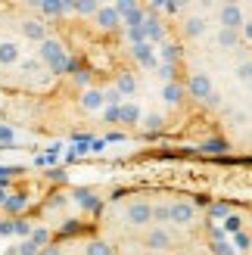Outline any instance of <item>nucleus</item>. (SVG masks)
I'll list each match as a JSON object with an SVG mask.
<instances>
[{
    "instance_id": "f257e3e1",
    "label": "nucleus",
    "mask_w": 252,
    "mask_h": 255,
    "mask_svg": "<svg viewBox=\"0 0 252 255\" xmlns=\"http://www.w3.org/2000/svg\"><path fill=\"white\" fill-rule=\"evenodd\" d=\"M41 59L50 66V72H56V75H66L72 72V59L66 53V47H62L56 37H47V41L41 44Z\"/></svg>"
},
{
    "instance_id": "f03ea898",
    "label": "nucleus",
    "mask_w": 252,
    "mask_h": 255,
    "mask_svg": "<svg viewBox=\"0 0 252 255\" xmlns=\"http://www.w3.org/2000/svg\"><path fill=\"white\" fill-rule=\"evenodd\" d=\"M125 221H128L131 227H146L149 221H153V202L131 199L128 206H125Z\"/></svg>"
},
{
    "instance_id": "7ed1b4c3",
    "label": "nucleus",
    "mask_w": 252,
    "mask_h": 255,
    "mask_svg": "<svg viewBox=\"0 0 252 255\" xmlns=\"http://www.w3.org/2000/svg\"><path fill=\"white\" fill-rule=\"evenodd\" d=\"M184 91L190 94V100H199V103H206V100L215 94V84H212V78L206 72H193L190 75V81L184 84Z\"/></svg>"
},
{
    "instance_id": "20e7f679",
    "label": "nucleus",
    "mask_w": 252,
    "mask_h": 255,
    "mask_svg": "<svg viewBox=\"0 0 252 255\" xmlns=\"http://www.w3.org/2000/svg\"><path fill=\"white\" fill-rule=\"evenodd\" d=\"M116 12L125 28H137V25L146 22V9L140 3H131V0H122V3H116Z\"/></svg>"
},
{
    "instance_id": "39448f33",
    "label": "nucleus",
    "mask_w": 252,
    "mask_h": 255,
    "mask_svg": "<svg viewBox=\"0 0 252 255\" xmlns=\"http://www.w3.org/2000/svg\"><path fill=\"white\" fill-rule=\"evenodd\" d=\"M218 22H221V28L240 31L243 25H246V16H243V6H240V3H221V9H218Z\"/></svg>"
},
{
    "instance_id": "423d86ee",
    "label": "nucleus",
    "mask_w": 252,
    "mask_h": 255,
    "mask_svg": "<svg viewBox=\"0 0 252 255\" xmlns=\"http://www.w3.org/2000/svg\"><path fill=\"white\" fill-rule=\"evenodd\" d=\"M143 246H146V249H153V252H168V249L174 246V237L165 231V227H153V231H146Z\"/></svg>"
},
{
    "instance_id": "0eeeda50",
    "label": "nucleus",
    "mask_w": 252,
    "mask_h": 255,
    "mask_svg": "<svg viewBox=\"0 0 252 255\" xmlns=\"http://www.w3.org/2000/svg\"><path fill=\"white\" fill-rule=\"evenodd\" d=\"M193 218H196V206H193V202H184V199L171 202V224L187 227V224H193Z\"/></svg>"
},
{
    "instance_id": "6e6552de",
    "label": "nucleus",
    "mask_w": 252,
    "mask_h": 255,
    "mask_svg": "<svg viewBox=\"0 0 252 255\" xmlns=\"http://www.w3.org/2000/svg\"><path fill=\"white\" fill-rule=\"evenodd\" d=\"M94 22H97L100 31H119V28H122V19H119L116 6H100L97 16H94Z\"/></svg>"
},
{
    "instance_id": "1a4fd4ad",
    "label": "nucleus",
    "mask_w": 252,
    "mask_h": 255,
    "mask_svg": "<svg viewBox=\"0 0 252 255\" xmlns=\"http://www.w3.org/2000/svg\"><path fill=\"white\" fill-rule=\"evenodd\" d=\"M103 106H106V94H103V91L87 87V91L81 94V109H84V112H97V109H103Z\"/></svg>"
},
{
    "instance_id": "9d476101",
    "label": "nucleus",
    "mask_w": 252,
    "mask_h": 255,
    "mask_svg": "<svg viewBox=\"0 0 252 255\" xmlns=\"http://www.w3.org/2000/svg\"><path fill=\"white\" fill-rule=\"evenodd\" d=\"M22 34L28 37V41H47V25L41 22V19H25L22 22Z\"/></svg>"
},
{
    "instance_id": "9b49d317",
    "label": "nucleus",
    "mask_w": 252,
    "mask_h": 255,
    "mask_svg": "<svg viewBox=\"0 0 252 255\" xmlns=\"http://www.w3.org/2000/svg\"><path fill=\"white\" fill-rule=\"evenodd\" d=\"M37 9L50 19H59V16H66V12H72V3H66V0H47V3H37Z\"/></svg>"
},
{
    "instance_id": "f8f14e48",
    "label": "nucleus",
    "mask_w": 252,
    "mask_h": 255,
    "mask_svg": "<svg viewBox=\"0 0 252 255\" xmlns=\"http://www.w3.org/2000/svg\"><path fill=\"white\" fill-rule=\"evenodd\" d=\"M131 56L140 62L143 69H156V56H153V47H149V44H134L131 47Z\"/></svg>"
},
{
    "instance_id": "ddd939ff",
    "label": "nucleus",
    "mask_w": 252,
    "mask_h": 255,
    "mask_svg": "<svg viewBox=\"0 0 252 255\" xmlns=\"http://www.w3.org/2000/svg\"><path fill=\"white\" fill-rule=\"evenodd\" d=\"M199 149H203L206 156H224V152H228V140L224 137H206L203 143H199Z\"/></svg>"
},
{
    "instance_id": "4468645a",
    "label": "nucleus",
    "mask_w": 252,
    "mask_h": 255,
    "mask_svg": "<svg viewBox=\"0 0 252 255\" xmlns=\"http://www.w3.org/2000/svg\"><path fill=\"white\" fill-rule=\"evenodd\" d=\"M119 125H125V128H134V125H140V109H137L134 103H125V106H119Z\"/></svg>"
},
{
    "instance_id": "2eb2a0df",
    "label": "nucleus",
    "mask_w": 252,
    "mask_h": 255,
    "mask_svg": "<svg viewBox=\"0 0 252 255\" xmlns=\"http://www.w3.org/2000/svg\"><path fill=\"white\" fill-rule=\"evenodd\" d=\"M75 202H78L84 212H97L100 209V196L94 190H75Z\"/></svg>"
},
{
    "instance_id": "dca6fc26",
    "label": "nucleus",
    "mask_w": 252,
    "mask_h": 255,
    "mask_svg": "<svg viewBox=\"0 0 252 255\" xmlns=\"http://www.w3.org/2000/svg\"><path fill=\"white\" fill-rule=\"evenodd\" d=\"M116 91H119V97H131L137 91V81H134L131 72H119L116 75Z\"/></svg>"
},
{
    "instance_id": "f3484780",
    "label": "nucleus",
    "mask_w": 252,
    "mask_h": 255,
    "mask_svg": "<svg viewBox=\"0 0 252 255\" xmlns=\"http://www.w3.org/2000/svg\"><path fill=\"white\" fill-rule=\"evenodd\" d=\"M162 97H165V103H168V106H178L181 100H184V84L168 81L165 87H162Z\"/></svg>"
},
{
    "instance_id": "a211bd4d",
    "label": "nucleus",
    "mask_w": 252,
    "mask_h": 255,
    "mask_svg": "<svg viewBox=\"0 0 252 255\" xmlns=\"http://www.w3.org/2000/svg\"><path fill=\"white\" fill-rule=\"evenodd\" d=\"M25 206H28V196H25V193H12V196H6V202H3V212L19 215V212H25Z\"/></svg>"
},
{
    "instance_id": "6ab92c4d",
    "label": "nucleus",
    "mask_w": 252,
    "mask_h": 255,
    "mask_svg": "<svg viewBox=\"0 0 252 255\" xmlns=\"http://www.w3.org/2000/svg\"><path fill=\"white\" fill-rule=\"evenodd\" d=\"M12 62H19V47L12 41H3L0 44V66H12Z\"/></svg>"
},
{
    "instance_id": "aec40b11",
    "label": "nucleus",
    "mask_w": 252,
    "mask_h": 255,
    "mask_svg": "<svg viewBox=\"0 0 252 255\" xmlns=\"http://www.w3.org/2000/svg\"><path fill=\"white\" fill-rule=\"evenodd\" d=\"M84 255H116V249H112V243H106V240H91V243L84 246Z\"/></svg>"
},
{
    "instance_id": "412c9836",
    "label": "nucleus",
    "mask_w": 252,
    "mask_h": 255,
    "mask_svg": "<svg viewBox=\"0 0 252 255\" xmlns=\"http://www.w3.org/2000/svg\"><path fill=\"white\" fill-rule=\"evenodd\" d=\"M203 31H206V19L203 16H190V19L184 22V34L187 37H199Z\"/></svg>"
},
{
    "instance_id": "4be33fe9",
    "label": "nucleus",
    "mask_w": 252,
    "mask_h": 255,
    "mask_svg": "<svg viewBox=\"0 0 252 255\" xmlns=\"http://www.w3.org/2000/svg\"><path fill=\"white\" fill-rule=\"evenodd\" d=\"M143 31H146V41H162V19H156V16H146V22H143Z\"/></svg>"
},
{
    "instance_id": "5701e85b",
    "label": "nucleus",
    "mask_w": 252,
    "mask_h": 255,
    "mask_svg": "<svg viewBox=\"0 0 252 255\" xmlns=\"http://www.w3.org/2000/svg\"><path fill=\"white\" fill-rule=\"evenodd\" d=\"M97 9H100L97 0H75L72 3V12H78V16H97Z\"/></svg>"
},
{
    "instance_id": "b1692460",
    "label": "nucleus",
    "mask_w": 252,
    "mask_h": 255,
    "mask_svg": "<svg viewBox=\"0 0 252 255\" xmlns=\"http://www.w3.org/2000/svg\"><path fill=\"white\" fill-rule=\"evenodd\" d=\"M31 243L37 246V249H44V246H50V240H53V234L47 231V227H31Z\"/></svg>"
},
{
    "instance_id": "393cba45",
    "label": "nucleus",
    "mask_w": 252,
    "mask_h": 255,
    "mask_svg": "<svg viewBox=\"0 0 252 255\" xmlns=\"http://www.w3.org/2000/svg\"><path fill=\"white\" fill-rule=\"evenodd\" d=\"M237 44H240V31H231V28H221V31H218V47L231 50V47H237Z\"/></svg>"
},
{
    "instance_id": "a878e982",
    "label": "nucleus",
    "mask_w": 252,
    "mask_h": 255,
    "mask_svg": "<svg viewBox=\"0 0 252 255\" xmlns=\"http://www.w3.org/2000/svg\"><path fill=\"white\" fill-rule=\"evenodd\" d=\"M162 128H165V119H162V116H146L143 119V131H149V134L162 131Z\"/></svg>"
},
{
    "instance_id": "bb28decb",
    "label": "nucleus",
    "mask_w": 252,
    "mask_h": 255,
    "mask_svg": "<svg viewBox=\"0 0 252 255\" xmlns=\"http://www.w3.org/2000/svg\"><path fill=\"white\" fill-rule=\"evenodd\" d=\"M153 221H159V227H165V221H171V206H153Z\"/></svg>"
},
{
    "instance_id": "cd10ccee",
    "label": "nucleus",
    "mask_w": 252,
    "mask_h": 255,
    "mask_svg": "<svg viewBox=\"0 0 252 255\" xmlns=\"http://www.w3.org/2000/svg\"><path fill=\"white\" fill-rule=\"evenodd\" d=\"M209 249H212V255H237L234 246H231V243H224V240H212V246H209Z\"/></svg>"
},
{
    "instance_id": "c85d7f7f",
    "label": "nucleus",
    "mask_w": 252,
    "mask_h": 255,
    "mask_svg": "<svg viewBox=\"0 0 252 255\" xmlns=\"http://www.w3.org/2000/svg\"><path fill=\"white\" fill-rule=\"evenodd\" d=\"M37 252H41V249H37V246L31 243V240H22V243H19L16 249H12L9 255H37Z\"/></svg>"
},
{
    "instance_id": "c756f323",
    "label": "nucleus",
    "mask_w": 252,
    "mask_h": 255,
    "mask_svg": "<svg viewBox=\"0 0 252 255\" xmlns=\"http://www.w3.org/2000/svg\"><path fill=\"white\" fill-rule=\"evenodd\" d=\"M178 47H174V44H165V47H162V59H165V66H174V62H178Z\"/></svg>"
},
{
    "instance_id": "7c9ffc66",
    "label": "nucleus",
    "mask_w": 252,
    "mask_h": 255,
    "mask_svg": "<svg viewBox=\"0 0 252 255\" xmlns=\"http://www.w3.org/2000/svg\"><path fill=\"white\" fill-rule=\"evenodd\" d=\"M246 249H249V234L240 231V234L234 237V252H246Z\"/></svg>"
},
{
    "instance_id": "2f4dec72",
    "label": "nucleus",
    "mask_w": 252,
    "mask_h": 255,
    "mask_svg": "<svg viewBox=\"0 0 252 255\" xmlns=\"http://www.w3.org/2000/svg\"><path fill=\"white\" fill-rule=\"evenodd\" d=\"M237 78L252 84V62H243V66H237Z\"/></svg>"
},
{
    "instance_id": "473e14b6",
    "label": "nucleus",
    "mask_w": 252,
    "mask_h": 255,
    "mask_svg": "<svg viewBox=\"0 0 252 255\" xmlns=\"http://www.w3.org/2000/svg\"><path fill=\"white\" fill-rule=\"evenodd\" d=\"M209 215H212V221H218V218H228L231 209L224 206V202H218V206H212V209H209Z\"/></svg>"
},
{
    "instance_id": "72a5a7b5",
    "label": "nucleus",
    "mask_w": 252,
    "mask_h": 255,
    "mask_svg": "<svg viewBox=\"0 0 252 255\" xmlns=\"http://www.w3.org/2000/svg\"><path fill=\"white\" fill-rule=\"evenodd\" d=\"M12 234H19V237L28 240V237H31V224H28V221H12Z\"/></svg>"
},
{
    "instance_id": "f704fd0d",
    "label": "nucleus",
    "mask_w": 252,
    "mask_h": 255,
    "mask_svg": "<svg viewBox=\"0 0 252 255\" xmlns=\"http://www.w3.org/2000/svg\"><path fill=\"white\" fill-rule=\"evenodd\" d=\"M224 227H228V231H237V234H240V227H243L240 215H228V218H224Z\"/></svg>"
},
{
    "instance_id": "c9c22d12",
    "label": "nucleus",
    "mask_w": 252,
    "mask_h": 255,
    "mask_svg": "<svg viewBox=\"0 0 252 255\" xmlns=\"http://www.w3.org/2000/svg\"><path fill=\"white\" fill-rule=\"evenodd\" d=\"M159 75H162V78H168V81H174V66H165V62H162Z\"/></svg>"
},
{
    "instance_id": "e433bc0d",
    "label": "nucleus",
    "mask_w": 252,
    "mask_h": 255,
    "mask_svg": "<svg viewBox=\"0 0 252 255\" xmlns=\"http://www.w3.org/2000/svg\"><path fill=\"white\" fill-rule=\"evenodd\" d=\"M106 122L119 125V106H109V109H106Z\"/></svg>"
},
{
    "instance_id": "4c0bfd02",
    "label": "nucleus",
    "mask_w": 252,
    "mask_h": 255,
    "mask_svg": "<svg viewBox=\"0 0 252 255\" xmlns=\"http://www.w3.org/2000/svg\"><path fill=\"white\" fill-rule=\"evenodd\" d=\"M37 255H62V249H59V246H53V243H50V246H44V249L37 252Z\"/></svg>"
},
{
    "instance_id": "58836bf2",
    "label": "nucleus",
    "mask_w": 252,
    "mask_h": 255,
    "mask_svg": "<svg viewBox=\"0 0 252 255\" xmlns=\"http://www.w3.org/2000/svg\"><path fill=\"white\" fill-rule=\"evenodd\" d=\"M206 106H212V109H218V106H221V94L215 91V94H212V97L206 100Z\"/></svg>"
},
{
    "instance_id": "ea45409f",
    "label": "nucleus",
    "mask_w": 252,
    "mask_h": 255,
    "mask_svg": "<svg viewBox=\"0 0 252 255\" xmlns=\"http://www.w3.org/2000/svg\"><path fill=\"white\" fill-rule=\"evenodd\" d=\"M9 174H12V168H0V184L9 181Z\"/></svg>"
},
{
    "instance_id": "a19ab883",
    "label": "nucleus",
    "mask_w": 252,
    "mask_h": 255,
    "mask_svg": "<svg viewBox=\"0 0 252 255\" xmlns=\"http://www.w3.org/2000/svg\"><path fill=\"white\" fill-rule=\"evenodd\" d=\"M0 234H12V224L6 221V224H0Z\"/></svg>"
},
{
    "instance_id": "79ce46f5",
    "label": "nucleus",
    "mask_w": 252,
    "mask_h": 255,
    "mask_svg": "<svg viewBox=\"0 0 252 255\" xmlns=\"http://www.w3.org/2000/svg\"><path fill=\"white\" fill-rule=\"evenodd\" d=\"M0 140H12V134L6 131V128H0Z\"/></svg>"
},
{
    "instance_id": "37998d69",
    "label": "nucleus",
    "mask_w": 252,
    "mask_h": 255,
    "mask_svg": "<svg viewBox=\"0 0 252 255\" xmlns=\"http://www.w3.org/2000/svg\"><path fill=\"white\" fill-rule=\"evenodd\" d=\"M3 202H6V190L0 187V209H3Z\"/></svg>"
}]
</instances>
